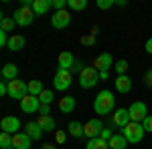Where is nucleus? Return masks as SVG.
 Returning <instances> with one entry per match:
<instances>
[{"instance_id":"f257e3e1","label":"nucleus","mask_w":152,"mask_h":149,"mask_svg":"<svg viewBox=\"0 0 152 149\" xmlns=\"http://www.w3.org/2000/svg\"><path fill=\"white\" fill-rule=\"evenodd\" d=\"M114 107H116V97L110 91H99L97 97L94 101V111L97 115H110L114 113Z\"/></svg>"},{"instance_id":"f03ea898","label":"nucleus","mask_w":152,"mask_h":149,"mask_svg":"<svg viewBox=\"0 0 152 149\" xmlns=\"http://www.w3.org/2000/svg\"><path fill=\"white\" fill-rule=\"evenodd\" d=\"M122 131V135L128 139V143H140L142 137H144V127H142V123H134V121H130L126 127H122L120 129Z\"/></svg>"},{"instance_id":"7ed1b4c3","label":"nucleus","mask_w":152,"mask_h":149,"mask_svg":"<svg viewBox=\"0 0 152 149\" xmlns=\"http://www.w3.org/2000/svg\"><path fill=\"white\" fill-rule=\"evenodd\" d=\"M99 83V71L94 69V67H85V69L79 73V85L81 89H91Z\"/></svg>"},{"instance_id":"20e7f679","label":"nucleus","mask_w":152,"mask_h":149,"mask_svg":"<svg viewBox=\"0 0 152 149\" xmlns=\"http://www.w3.org/2000/svg\"><path fill=\"white\" fill-rule=\"evenodd\" d=\"M8 95H10L12 99L23 101L24 97L28 95V85H26L24 81H18V79L10 81V83H8Z\"/></svg>"},{"instance_id":"39448f33","label":"nucleus","mask_w":152,"mask_h":149,"mask_svg":"<svg viewBox=\"0 0 152 149\" xmlns=\"http://www.w3.org/2000/svg\"><path fill=\"white\" fill-rule=\"evenodd\" d=\"M71 79H73V75H71V71L67 69H59L55 73V79H53V85H55V89L57 91H67L71 85Z\"/></svg>"},{"instance_id":"423d86ee","label":"nucleus","mask_w":152,"mask_h":149,"mask_svg":"<svg viewBox=\"0 0 152 149\" xmlns=\"http://www.w3.org/2000/svg\"><path fill=\"white\" fill-rule=\"evenodd\" d=\"M128 113H130V119H132L134 123H142V121L148 117V109H146V105L142 103V101H136V103L130 105Z\"/></svg>"},{"instance_id":"0eeeda50","label":"nucleus","mask_w":152,"mask_h":149,"mask_svg":"<svg viewBox=\"0 0 152 149\" xmlns=\"http://www.w3.org/2000/svg\"><path fill=\"white\" fill-rule=\"evenodd\" d=\"M35 16L37 14L33 12V8H24V6H20L18 10L14 12L12 18H14V22L18 24V26H28V24L35 20Z\"/></svg>"},{"instance_id":"6e6552de","label":"nucleus","mask_w":152,"mask_h":149,"mask_svg":"<svg viewBox=\"0 0 152 149\" xmlns=\"http://www.w3.org/2000/svg\"><path fill=\"white\" fill-rule=\"evenodd\" d=\"M102 131H104V125H102L99 119H91V121H87V123L83 125V133H85V137H87V139L99 137Z\"/></svg>"},{"instance_id":"1a4fd4ad","label":"nucleus","mask_w":152,"mask_h":149,"mask_svg":"<svg viewBox=\"0 0 152 149\" xmlns=\"http://www.w3.org/2000/svg\"><path fill=\"white\" fill-rule=\"evenodd\" d=\"M0 129H2L4 133L16 135V133H18V129H20V121H18L16 117H4V119L0 121Z\"/></svg>"},{"instance_id":"9d476101","label":"nucleus","mask_w":152,"mask_h":149,"mask_svg":"<svg viewBox=\"0 0 152 149\" xmlns=\"http://www.w3.org/2000/svg\"><path fill=\"white\" fill-rule=\"evenodd\" d=\"M112 65H114V58H112V55H110V53H102L99 57L94 58V65H91V67L102 73V71H110V67H112Z\"/></svg>"},{"instance_id":"9b49d317","label":"nucleus","mask_w":152,"mask_h":149,"mask_svg":"<svg viewBox=\"0 0 152 149\" xmlns=\"http://www.w3.org/2000/svg\"><path fill=\"white\" fill-rule=\"evenodd\" d=\"M69 22H71V14L67 10H57L51 16V24H53L55 28H65Z\"/></svg>"},{"instance_id":"f8f14e48","label":"nucleus","mask_w":152,"mask_h":149,"mask_svg":"<svg viewBox=\"0 0 152 149\" xmlns=\"http://www.w3.org/2000/svg\"><path fill=\"white\" fill-rule=\"evenodd\" d=\"M130 121H132V119H130L128 109H116V111L112 113V123H114L116 127H120V129H122V127H126Z\"/></svg>"},{"instance_id":"ddd939ff","label":"nucleus","mask_w":152,"mask_h":149,"mask_svg":"<svg viewBox=\"0 0 152 149\" xmlns=\"http://www.w3.org/2000/svg\"><path fill=\"white\" fill-rule=\"evenodd\" d=\"M20 109H23L24 113H35L41 109V101H39V97H33V95H26L23 101H20Z\"/></svg>"},{"instance_id":"4468645a","label":"nucleus","mask_w":152,"mask_h":149,"mask_svg":"<svg viewBox=\"0 0 152 149\" xmlns=\"http://www.w3.org/2000/svg\"><path fill=\"white\" fill-rule=\"evenodd\" d=\"M31 141H33V139L28 137L26 133H16V135H12V145H14V149H31Z\"/></svg>"},{"instance_id":"2eb2a0df","label":"nucleus","mask_w":152,"mask_h":149,"mask_svg":"<svg viewBox=\"0 0 152 149\" xmlns=\"http://www.w3.org/2000/svg\"><path fill=\"white\" fill-rule=\"evenodd\" d=\"M24 133L33 139V141H37V139L43 137V129L39 127V123H37V121H28V123L24 125Z\"/></svg>"},{"instance_id":"dca6fc26","label":"nucleus","mask_w":152,"mask_h":149,"mask_svg":"<svg viewBox=\"0 0 152 149\" xmlns=\"http://www.w3.org/2000/svg\"><path fill=\"white\" fill-rule=\"evenodd\" d=\"M130 89H132V79H130L128 75H120L116 79V91L126 95V93H130Z\"/></svg>"},{"instance_id":"f3484780","label":"nucleus","mask_w":152,"mask_h":149,"mask_svg":"<svg viewBox=\"0 0 152 149\" xmlns=\"http://www.w3.org/2000/svg\"><path fill=\"white\" fill-rule=\"evenodd\" d=\"M16 77H18V67H16V65L10 63V65H4V67H2V79L6 81V83L14 81Z\"/></svg>"},{"instance_id":"a211bd4d","label":"nucleus","mask_w":152,"mask_h":149,"mask_svg":"<svg viewBox=\"0 0 152 149\" xmlns=\"http://www.w3.org/2000/svg\"><path fill=\"white\" fill-rule=\"evenodd\" d=\"M37 123H39V127L43 131H55V119L51 115H39Z\"/></svg>"},{"instance_id":"6ab92c4d","label":"nucleus","mask_w":152,"mask_h":149,"mask_svg":"<svg viewBox=\"0 0 152 149\" xmlns=\"http://www.w3.org/2000/svg\"><path fill=\"white\" fill-rule=\"evenodd\" d=\"M24 45H26V40H24L23 35H12L10 38H8V48L10 50H20V48H24Z\"/></svg>"},{"instance_id":"aec40b11","label":"nucleus","mask_w":152,"mask_h":149,"mask_svg":"<svg viewBox=\"0 0 152 149\" xmlns=\"http://www.w3.org/2000/svg\"><path fill=\"white\" fill-rule=\"evenodd\" d=\"M75 109V97H61L59 101V111L61 113H71Z\"/></svg>"},{"instance_id":"412c9836","label":"nucleus","mask_w":152,"mask_h":149,"mask_svg":"<svg viewBox=\"0 0 152 149\" xmlns=\"http://www.w3.org/2000/svg\"><path fill=\"white\" fill-rule=\"evenodd\" d=\"M75 63V57L71 55L69 50H65V53H61L59 55V69H71V65Z\"/></svg>"},{"instance_id":"4be33fe9","label":"nucleus","mask_w":152,"mask_h":149,"mask_svg":"<svg viewBox=\"0 0 152 149\" xmlns=\"http://www.w3.org/2000/svg\"><path fill=\"white\" fill-rule=\"evenodd\" d=\"M51 6H53L51 0H35V4H33V12H35L37 16H41V14H45Z\"/></svg>"},{"instance_id":"5701e85b","label":"nucleus","mask_w":152,"mask_h":149,"mask_svg":"<svg viewBox=\"0 0 152 149\" xmlns=\"http://www.w3.org/2000/svg\"><path fill=\"white\" fill-rule=\"evenodd\" d=\"M107 143H110V149H126L128 147V139L124 137L122 133H120V135H114Z\"/></svg>"},{"instance_id":"b1692460","label":"nucleus","mask_w":152,"mask_h":149,"mask_svg":"<svg viewBox=\"0 0 152 149\" xmlns=\"http://www.w3.org/2000/svg\"><path fill=\"white\" fill-rule=\"evenodd\" d=\"M67 129H69V135H71V137H75V139L85 137V133H83V125H81V123H77V121H71Z\"/></svg>"},{"instance_id":"393cba45","label":"nucleus","mask_w":152,"mask_h":149,"mask_svg":"<svg viewBox=\"0 0 152 149\" xmlns=\"http://www.w3.org/2000/svg\"><path fill=\"white\" fill-rule=\"evenodd\" d=\"M85 149H110V143L104 141L102 137H95V139H89Z\"/></svg>"},{"instance_id":"a878e982","label":"nucleus","mask_w":152,"mask_h":149,"mask_svg":"<svg viewBox=\"0 0 152 149\" xmlns=\"http://www.w3.org/2000/svg\"><path fill=\"white\" fill-rule=\"evenodd\" d=\"M14 26H16L14 18H10V16H2V18H0V28H2V32H12Z\"/></svg>"},{"instance_id":"bb28decb","label":"nucleus","mask_w":152,"mask_h":149,"mask_svg":"<svg viewBox=\"0 0 152 149\" xmlns=\"http://www.w3.org/2000/svg\"><path fill=\"white\" fill-rule=\"evenodd\" d=\"M43 91H45V89H43V83H41V81H28V95L39 97Z\"/></svg>"},{"instance_id":"cd10ccee","label":"nucleus","mask_w":152,"mask_h":149,"mask_svg":"<svg viewBox=\"0 0 152 149\" xmlns=\"http://www.w3.org/2000/svg\"><path fill=\"white\" fill-rule=\"evenodd\" d=\"M0 147L2 149H14V145H12V135L10 133H0Z\"/></svg>"},{"instance_id":"c85d7f7f","label":"nucleus","mask_w":152,"mask_h":149,"mask_svg":"<svg viewBox=\"0 0 152 149\" xmlns=\"http://www.w3.org/2000/svg\"><path fill=\"white\" fill-rule=\"evenodd\" d=\"M53 99H55L53 91H43L41 95H39V101H41V105H51V103H53Z\"/></svg>"},{"instance_id":"c756f323","label":"nucleus","mask_w":152,"mask_h":149,"mask_svg":"<svg viewBox=\"0 0 152 149\" xmlns=\"http://www.w3.org/2000/svg\"><path fill=\"white\" fill-rule=\"evenodd\" d=\"M67 6H69L71 10H83L87 6V0H69Z\"/></svg>"},{"instance_id":"7c9ffc66","label":"nucleus","mask_w":152,"mask_h":149,"mask_svg":"<svg viewBox=\"0 0 152 149\" xmlns=\"http://www.w3.org/2000/svg\"><path fill=\"white\" fill-rule=\"evenodd\" d=\"M128 60H118L116 65H114V69H116V73H118V77L120 75H126V71H128Z\"/></svg>"},{"instance_id":"2f4dec72","label":"nucleus","mask_w":152,"mask_h":149,"mask_svg":"<svg viewBox=\"0 0 152 149\" xmlns=\"http://www.w3.org/2000/svg\"><path fill=\"white\" fill-rule=\"evenodd\" d=\"M79 42H81V45H85V46H94L95 45V35H85V36H81V38H79Z\"/></svg>"},{"instance_id":"473e14b6","label":"nucleus","mask_w":152,"mask_h":149,"mask_svg":"<svg viewBox=\"0 0 152 149\" xmlns=\"http://www.w3.org/2000/svg\"><path fill=\"white\" fill-rule=\"evenodd\" d=\"M85 69V67H83V63L81 60H75V63H73V65H71V75H79V73H81V71Z\"/></svg>"},{"instance_id":"72a5a7b5","label":"nucleus","mask_w":152,"mask_h":149,"mask_svg":"<svg viewBox=\"0 0 152 149\" xmlns=\"http://www.w3.org/2000/svg\"><path fill=\"white\" fill-rule=\"evenodd\" d=\"M142 127H144L146 133H152V115H148V117L142 121Z\"/></svg>"},{"instance_id":"f704fd0d","label":"nucleus","mask_w":152,"mask_h":149,"mask_svg":"<svg viewBox=\"0 0 152 149\" xmlns=\"http://www.w3.org/2000/svg\"><path fill=\"white\" fill-rule=\"evenodd\" d=\"M114 4H116V0H97V6H99V8H112V6H114Z\"/></svg>"},{"instance_id":"c9c22d12","label":"nucleus","mask_w":152,"mask_h":149,"mask_svg":"<svg viewBox=\"0 0 152 149\" xmlns=\"http://www.w3.org/2000/svg\"><path fill=\"white\" fill-rule=\"evenodd\" d=\"M99 137L104 139V141H110V139L114 137V135H112V129H110V127H104V131L99 133Z\"/></svg>"},{"instance_id":"e433bc0d","label":"nucleus","mask_w":152,"mask_h":149,"mask_svg":"<svg viewBox=\"0 0 152 149\" xmlns=\"http://www.w3.org/2000/svg\"><path fill=\"white\" fill-rule=\"evenodd\" d=\"M65 139H67L65 131H55V141H57V143H61V145H63V143H65Z\"/></svg>"},{"instance_id":"4c0bfd02","label":"nucleus","mask_w":152,"mask_h":149,"mask_svg":"<svg viewBox=\"0 0 152 149\" xmlns=\"http://www.w3.org/2000/svg\"><path fill=\"white\" fill-rule=\"evenodd\" d=\"M65 6H67L65 0H53V8L55 10H65Z\"/></svg>"},{"instance_id":"58836bf2","label":"nucleus","mask_w":152,"mask_h":149,"mask_svg":"<svg viewBox=\"0 0 152 149\" xmlns=\"http://www.w3.org/2000/svg\"><path fill=\"white\" fill-rule=\"evenodd\" d=\"M144 83H146L148 87H152V69L146 73V77H144Z\"/></svg>"},{"instance_id":"ea45409f","label":"nucleus","mask_w":152,"mask_h":149,"mask_svg":"<svg viewBox=\"0 0 152 149\" xmlns=\"http://www.w3.org/2000/svg\"><path fill=\"white\" fill-rule=\"evenodd\" d=\"M0 95H8V83H0Z\"/></svg>"},{"instance_id":"a19ab883","label":"nucleus","mask_w":152,"mask_h":149,"mask_svg":"<svg viewBox=\"0 0 152 149\" xmlns=\"http://www.w3.org/2000/svg\"><path fill=\"white\" fill-rule=\"evenodd\" d=\"M144 48H146V53H148V55H152V36L148 38V40H146V45H144Z\"/></svg>"},{"instance_id":"79ce46f5","label":"nucleus","mask_w":152,"mask_h":149,"mask_svg":"<svg viewBox=\"0 0 152 149\" xmlns=\"http://www.w3.org/2000/svg\"><path fill=\"white\" fill-rule=\"evenodd\" d=\"M49 105H41V109H39V115H49Z\"/></svg>"},{"instance_id":"37998d69","label":"nucleus","mask_w":152,"mask_h":149,"mask_svg":"<svg viewBox=\"0 0 152 149\" xmlns=\"http://www.w3.org/2000/svg\"><path fill=\"white\" fill-rule=\"evenodd\" d=\"M107 75H110L107 71H102V73H99V81H105V79H107Z\"/></svg>"},{"instance_id":"c03bdc74","label":"nucleus","mask_w":152,"mask_h":149,"mask_svg":"<svg viewBox=\"0 0 152 149\" xmlns=\"http://www.w3.org/2000/svg\"><path fill=\"white\" fill-rule=\"evenodd\" d=\"M41 149H57V147H55L53 143H45V145H43V147H41Z\"/></svg>"},{"instance_id":"a18cd8bd","label":"nucleus","mask_w":152,"mask_h":149,"mask_svg":"<svg viewBox=\"0 0 152 149\" xmlns=\"http://www.w3.org/2000/svg\"><path fill=\"white\" fill-rule=\"evenodd\" d=\"M150 89H152V87H150Z\"/></svg>"}]
</instances>
